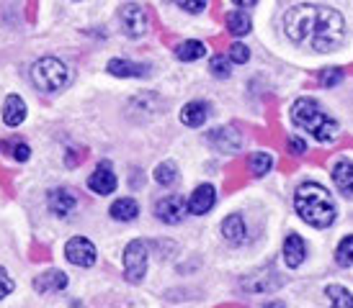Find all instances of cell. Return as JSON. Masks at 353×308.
<instances>
[{"instance_id":"cell-20","label":"cell","mask_w":353,"mask_h":308,"mask_svg":"<svg viewBox=\"0 0 353 308\" xmlns=\"http://www.w3.org/2000/svg\"><path fill=\"white\" fill-rule=\"evenodd\" d=\"M106 69L114 77H145L150 72L148 65H137V62H127V59H111Z\"/></svg>"},{"instance_id":"cell-27","label":"cell","mask_w":353,"mask_h":308,"mask_svg":"<svg viewBox=\"0 0 353 308\" xmlns=\"http://www.w3.org/2000/svg\"><path fill=\"white\" fill-rule=\"evenodd\" d=\"M335 262H338V267H353V236H345V239L338 244Z\"/></svg>"},{"instance_id":"cell-1","label":"cell","mask_w":353,"mask_h":308,"mask_svg":"<svg viewBox=\"0 0 353 308\" xmlns=\"http://www.w3.org/2000/svg\"><path fill=\"white\" fill-rule=\"evenodd\" d=\"M284 29L294 44L327 54L335 47H341L345 36V21L335 8L304 3L286 10Z\"/></svg>"},{"instance_id":"cell-23","label":"cell","mask_w":353,"mask_h":308,"mask_svg":"<svg viewBox=\"0 0 353 308\" xmlns=\"http://www.w3.org/2000/svg\"><path fill=\"white\" fill-rule=\"evenodd\" d=\"M152 177H155L157 185H163V188H170V185L178 183V164L173 160H165V162H160L152 170Z\"/></svg>"},{"instance_id":"cell-12","label":"cell","mask_w":353,"mask_h":308,"mask_svg":"<svg viewBox=\"0 0 353 308\" xmlns=\"http://www.w3.org/2000/svg\"><path fill=\"white\" fill-rule=\"evenodd\" d=\"M47 206L54 216H70L75 211L78 201H75V192L68 190V188H54V190L47 192Z\"/></svg>"},{"instance_id":"cell-24","label":"cell","mask_w":353,"mask_h":308,"mask_svg":"<svg viewBox=\"0 0 353 308\" xmlns=\"http://www.w3.org/2000/svg\"><path fill=\"white\" fill-rule=\"evenodd\" d=\"M325 296L330 298V308H353V293L343 285H327Z\"/></svg>"},{"instance_id":"cell-16","label":"cell","mask_w":353,"mask_h":308,"mask_svg":"<svg viewBox=\"0 0 353 308\" xmlns=\"http://www.w3.org/2000/svg\"><path fill=\"white\" fill-rule=\"evenodd\" d=\"M209 118V103L206 100H191L181 108V121L183 126H191V129H199V126L206 124Z\"/></svg>"},{"instance_id":"cell-33","label":"cell","mask_w":353,"mask_h":308,"mask_svg":"<svg viewBox=\"0 0 353 308\" xmlns=\"http://www.w3.org/2000/svg\"><path fill=\"white\" fill-rule=\"evenodd\" d=\"M286 149H289V154H296V157H299V154L307 152V144H304L299 136H292V139L286 142Z\"/></svg>"},{"instance_id":"cell-19","label":"cell","mask_w":353,"mask_h":308,"mask_svg":"<svg viewBox=\"0 0 353 308\" xmlns=\"http://www.w3.org/2000/svg\"><path fill=\"white\" fill-rule=\"evenodd\" d=\"M108 213H111V219L129 223V221H134V219L139 216V203L134 201V198H119V201L111 203Z\"/></svg>"},{"instance_id":"cell-32","label":"cell","mask_w":353,"mask_h":308,"mask_svg":"<svg viewBox=\"0 0 353 308\" xmlns=\"http://www.w3.org/2000/svg\"><path fill=\"white\" fill-rule=\"evenodd\" d=\"M176 3L183 10H188V13H201L206 6V0H176Z\"/></svg>"},{"instance_id":"cell-29","label":"cell","mask_w":353,"mask_h":308,"mask_svg":"<svg viewBox=\"0 0 353 308\" xmlns=\"http://www.w3.org/2000/svg\"><path fill=\"white\" fill-rule=\"evenodd\" d=\"M227 57H230V62H235V65H245L248 59H250V49L245 44H232Z\"/></svg>"},{"instance_id":"cell-21","label":"cell","mask_w":353,"mask_h":308,"mask_svg":"<svg viewBox=\"0 0 353 308\" xmlns=\"http://www.w3.org/2000/svg\"><path fill=\"white\" fill-rule=\"evenodd\" d=\"M250 29H253V21H250L245 10H232L227 16V31L232 36H245V34H250Z\"/></svg>"},{"instance_id":"cell-30","label":"cell","mask_w":353,"mask_h":308,"mask_svg":"<svg viewBox=\"0 0 353 308\" xmlns=\"http://www.w3.org/2000/svg\"><path fill=\"white\" fill-rule=\"evenodd\" d=\"M343 80V69H338V67H330V69H325L323 72V77H320V82H323L325 87H333V85H338Z\"/></svg>"},{"instance_id":"cell-31","label":"cell","mask_w":353,"mask_h":308,"mask_svg":"<svg viewBox=\"0 0 353 308\" xmlns=\"http://www.w3.org/2000/svg\"><path fill=\"white\" fill-rule=\"evenodd\" d=\"M13 280H10V275L6 272V267H0V300L6 298V296H10L13 293Z\"/></svg>"},{"instance_id":"cell-10","label":"cell","mask_w":353,"mask_h":308,"mask_svg":"<svg viewBox=\"0 0 353 308\" xmlns=\"http://www.w3.org/2000/svg\"><path fill=\"white\" fill-rule=\"evenodd\" d=\"M117 175H114V167L108 162H99V167L93 170V175L88 177V188L96 195H111V192L117 190Z\"/></svg>"},{"instance_id":"cell-22","label":"cell","mask_w":353,"mask_h":308,"mask_svg":"<svg viewBox=\"0 0 353 308\" xmlns=\"http://www.w3.org/2000/svg\"><path fill=\"white\" fill-rule=\"evenodd\" d=\"M204 54H206V47L201 41H196V38L181 41L176 47V57L181 59V62H196V59H201Z\"/></svg>"},{"instance_id":"cell-7","label":"cell","mask_w":353,"mask_h":308,"mask_svg":"<svg viewBox=\"0 0 353 308\" xmlns=\"http://www.w3.org/2000/svg\"><path fill=\"white\" fill-rule=\"evenodd\" d=\"M65 257H68V262L75 265V267H93L99 252H96V244L90 239H85V236H72V239L65 244Z\"/></svg>"},{"instance_id":"cell-3","label":"cell","mask_w":353,"mask_h":308,"mask_svg":"<svg viewBox=\"0 0 353 308\" xmlns=\"http://www.w3.org/2000/svg\"><path fill=\"white\" fill-rule=\"evenodd\" d=\"M289 116H292L294 126H299L307 134H312L317 142H333L335 136H338V121H333L330 116L325 113L323 106L317 100H312V98L294 100Z\"/></svg>"},{"instance_id":"cell-35","label":"cell","mask_w":353,"mask_h":308,"mask_svg":"<svg viewBox=\"0 0 353 308\" xmlns=\"http://www.w3.org/2000/svg\"><path fill=\"white\" fill-rule=\"evenodd\" d=\"M263 308H284V303H281V300H271V303H265Z\"/></svg>"},{"instance_id":"cell-4","label":"cell","mask_w":353,"mask_h":308,"mask_svg":"<svg viewBox=\"0 0 353 308\" xmlns=\"http://www.w3.org/2000/svg\"><path fill=\"white\" fill-rule=\"evenodd\" d=\"M31 82L41 93H59L70 82V69L57 57H41L31 65Z\"/></svg>"},{"instance_id":"cell-2","label":"cell","mask_w":353,"mask_h":308,"mask_svg":"<svg viewBox=\"0 0 353 308\" xmlns=\"http://www.w3.org/2000/svg\"><path fill=\"white\" fill-rule=\"evenodd\" d=\"M294 208L304 223L314 229H327L338 216L333 195L317 183H302L294 192Z\"/></svg>"},{"instance_id":"cell-15","label":"cell","mask_w":353,"mask_h":308,"mask_svg":"<svg viewBox=\"0 0 353 308\" xmlns=\"http://www.w3.org/2000/svg\"><path fill=\"white\" fill-rule=\"evenodd\" d=\"M222 236H225V241L232 244V247H240V244L245 241L248 229L240 213H232V216H227L225 221H222Z\"/></svg>"},{"instance_id":"cell-25","label":"cell","mask_w":353,"mask_h":308,"mask_svg":"<svg viewBox=\"0 0 353 308\" xmlns=\"http://www.w3.org/2000/svg\"><path fill=\"white\" fill-rule=\"evenodd\" d=\"M0 152L10 154L16 162H26V160L31 157L29 144H26L23 139H19V136H13V139H8V142H3V144H0Z\"/></svg>"},{"instance_id":"cell-8","label":"cell","mask_w":353,"mask_h":308,"mask_svg":"<svg viewBox=\"0 0 353 308\" xmlns=\"http://www.w3.org/2000/svg\"><path fill=\"white\" fill-rule=\"evenodd\" d=\"M155 216L163 223L176 226V223H181L188 216V201L183 195H165L163 201H157Z\"/></svg>"},{"instance_id":"cell-17","label":"cell","mask_w":353,"mask_h":308,"mask_svg":"<svg viewBox=\"0 0 353 308\" xmlns=\"http://www.w3.org/2000/svg\"><path fill=\"white\" fill-rule=\"evenodd\" d=\"M333 183L343 195H353V162L351 160H338L333 164Z\"/></svg>"},{"instance_id":"cell-9","label":"cell","mask_w":353,"mask_h":308,"mask_svg":"<svg viewBox=\"0 0 353 308\" xmlns=\"http://www.w3.org/2000/svg\"><path fill=\"white\" fill-rule=\"evenodd\" d=\"M206 142L214 146L216 152L232 154L243 146V136L237 134V129H232V126H219V129H214V131H209Z\"/></svg>"},{"instance_id":"cell-28","label":"cell","mask_w":353,"mask_h":308,"mask_svg":"<svg viewBox=\"0 0 353 308\" xmlns=\"http://www.w3.org/2000/svg\"><path fill=\"white\" fill-rule=\"evenodd\" d=\"M209 72H212L214 77H219V80L230 77V72H232V62H230V57H222V54L212 57V62H209Z\"/></svg>"},{"instance_id":"cell-13","label":"cell","mask_w":353,"mask_h":308,"mask_svg":"<svg viewBox=\"0 0 353 308\" xmlns=\"http://www.w3.org/2000/svg\"><path fill=\"white\" fill-rule=\"evenodd\" d=\"M68 288V275L62 270H47L34 278V290L37 293H59Z\"/></svg>"},{"instance_id":"cell-5","label":"cell","mask_w":353,"mask_h":308,"mask_svg":"<svg viewBox=\"0 0 353 308\" xmlns=\"http://www.w3.org/2000/svg\"><path fill=\"white\" fill-rule=\"evenodd\" d=\"M148 257H150V250L145 241L142 239L129 241L127 250H124V278L129 283H142L145 272H148Z\"/></svg>"},{"instance_id":"cell-26","label":"cell","mask_w":353,"mask_h":308,"mask_svg":"<svg viewBox=\"0 0 353 308\" xmlns=\"http://www.w3.org/2000/svg\"><path fill=\"white\" fill-rule=\"evenodd\" d=\"M248 167H250V173H253L255 177H263V175L271 173V167H274V157H271L268 152H255V154H250Z\"/></svg>"},{"instance_id":"cell-34","label":"cell","mask_w":353,"mask_h":308,"mask_svg":"<svg viewBox=\"0 0 353 308\" xmlns=\"http://www.w3.org/2000/svg\"><path fill=\"white\" fill-rule=\"evenodd\" d=\"M232 3H237L240 8H250V6H255L258 0H232Z\"/></svg>"},{"instance_id":"cell-11","label":"cell","mask_w":353,"mask_h":308,"mask_svg":"<svg viewBox=\"0 0 353 308\" xmlns=\"http://www.w3.org/2000/svg\"><path fill=\"white\" fill-rule=\"evenodd\" d=\"M216 203V190L214 185H199L196 190L191 192V198H188V213H194V216H204V213H209L212 208H214Z\"/></svg>"},{"instance_id":"cell-18","label":"cell","mask_w":353,"mask_h":308,"mask_svg":"<svg viewBox=\"0 0 353 308\" xmlns=\"http://www.w3.org/2000/svg\"><path fill=\"white\" fill-rule=\"evenodd\" d=\"M307 257V247H304V239L299 234H289L284 241V260L289 267H299Z\"/></svg>"},{"instance_id":"cell-14","label":"cell","mask_w":353,"mask_h":308,"mask_svg":"<svg viewBox=\"0 0 353 308\" xmlns=\"http://www.w3.org/2000/svg\"><path fill=\"white\" fill-rule=\"evenodd\" d=\"M26 103H23V98L21 96H8L6 98V103H3V124L10 126V129H16L26 121Z\"/></svg>"},{"instance_id":"cell-6","label":"cell","mask_w":353,"mask_h":308,"mask_svg":"<svg viewBox=\"0 0 353 308\" xmlns=\"http://www.w3.org/2000/svg\"><path fill=\"white\" fill-rule=\"evenodd\" d=\"M119 23H121L124 36L142 38L150 29V16L139 3H124L121 10H119Z\"/></svg>"}]
</instances>
